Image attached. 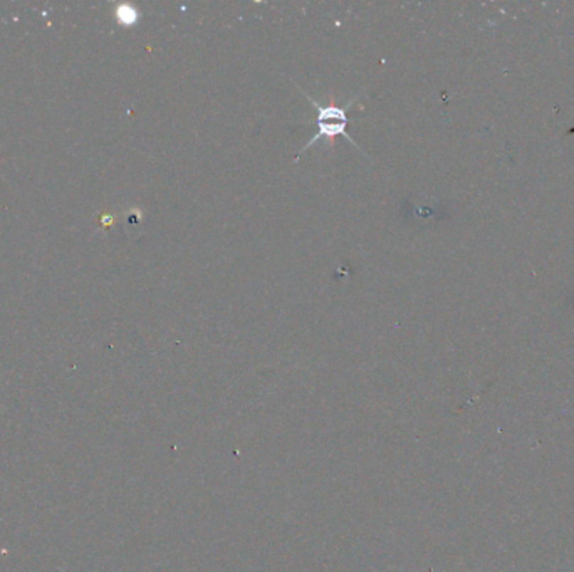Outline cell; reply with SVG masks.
I'll list each match as a JSON object with an SVG mask.
<instances>
[{"instance_id": "6da1fadb", "label": "cell", "mask_w": 574, "mask_h": 572, "mask_svg": "<svg viewBox=\"0 0 574 572\" xmlns=\"http://www.w3.org/2000/svg\"><path fill=\"white\" fill-rule=\"evenodd\" d=\"M303 94L309 99V103H311L314 108H316V113H318V116H316L318 133L311 138V140H309L308 145H305L303 150L299 151V155L304 153L305 150H309V148H311L314 143H318L319 140H326L332 146V145H335V140L337 136H345L350 143H353L354 148H358V150H361L358 143L354 141V138H351L348 133H346V126H348V116H346V111H348L350 106L354 104L356 98L350 99L345 106H337L335 103V98H331L330 104L323 106V104H319L318 101H314L311 98V94H308V92L303 91Z\"/></svg>"}, {"instance_id": "7a4b0ae2", "label": "cell", "mask_w": 574, "mask_h": 572, "mask_svg": "<svg viewBox=\"0 0 574 572\" xmlns=\"http://www.w3.org/2000/svg\"><path fill=\"white\" fill-rule=\"evenodd\" d=\"M118 18L123 24H135L138 21V11L129 6H123L118 9Z\"/></svg>"}]
</instances>
